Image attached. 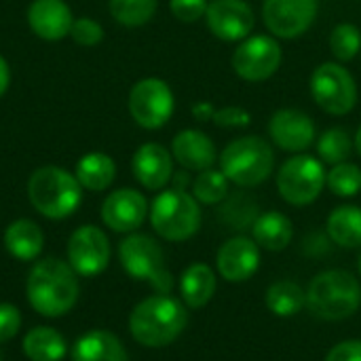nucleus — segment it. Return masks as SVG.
Here are the masks:
<instances>
[{"label": "nucleus", "instance_id": "17", "mask_svg": "<svg viewBox=\"0 0 361 361\" xmlns=\"http://www.w3.org/2000/svg\"><path fill=\"white\" fill-rule=\"evenodd\" d=\"M148 216V201L140 190L118 188L106 197L102 205V220L114 233H133Z\"/></svg>", "mask_w": 361, "mask_h": 361}, {"label": "nucleus", "instance_id": "28", "mask_svg": "<svg viewBox=\"0 0 361 361\" xmlns=\"http://www.w3.org/2000/svg\"><path fill=\"white\" fill-rule=\"evenodd\" d=\"M23 353L32 361H61L66 355V341L53 328H34L23 338Z\"/></svg>", "mask_w": 361, "mask_h": 361}, {"label": "nucleus", "instance_id": "4", "mask_svg": "<svg viewBox=\"0 0 361 361\" xmlns=\"http://www.w3.org/2000/svg\"><path fill=\"white\" fill-rule=\"evenodd\" d=\"M27 199L32 207L51 220L72 216L82 199V186L70 171L57 165L38 167L27 180Z\"/></svg>", "mask_w": 361, "mask_h": 361}, {"label": "nucleus", "instance_id": "37", "mask_svg": "<svg viewBox=\"0 0 361 361\" xmlns=\"http://www.w3.org/2000/svg\"><path fill=\"white\" fill-rule=\"evenodd\" d=\"M212 123L220 129H241L252 123V116L241 106H226V108H218L214 112Z\"/></svg>", "mask_w": 361, "mask_h": 361}, {"label": "nucleus", "instance_id": "29", "mask_svg": "<svg viewBox=\"0 0 361 361\" xmlns=\"http://www.w3.org/2000/svg\"><path fill=\"white\" fill-rule=\"evenodd\" d=\"M260 216V207L256 203L254 197L245 195V192H235L220 203V209H218V218L231 226V231H252L254 222L258 220Z\"/></svg>", "mask_w": 361, "mask_h": 361}, {"label": "nucleus", "instance_id": "7", "mask_svg": "<svg viewBox=\"0 0 361 361\" xmlns=\"http://www.w3.org/2000/svg\"><path fill=\"white\" fill-rule=\"evenodd\" d=\"M118 258L125 273L137 281H148L159 294H171L173 277L167 271L161 245L148 235H129L121 241Z\"/></svg>", "mask_w": 361, "mask_h": 361}, {"label": "nucleus", "instance_id": "34", "mask_svg": "<svg viewBox=\"0 0 361 361\" xmlns=\"http://www.w3.org/2000/svg\"><path fill=\"white\" fill-rule=\"evenodd\" d=\"M326 186L343 199H351L361 190V169L355 163H338L326 176Z\"/></svg>", "mask_w": 361, "mask_h": 361}, {"label": "nucleus", "instance_id": "39", "mask_svg": "<svg viewBox=\"0 0 361 361\" xmlns=\"http://www.w3.org/2000/svg\"><path fill=\"white\" fill-rule=\"evenodd\" d=\"M326 361H361V341H343L334 345Z\"/></svg>", "mask_w": 361, "mask_h": 361}, {"label": "nucleus", "instance_id": "26", "mask_svg": "<svg viewBox=\"0 0 361 361\" xmlns=\"http://www.w3.org/2000/svg\"><path fill=\"white\" fill-rule=\"evenodd\" d=\"M76 180L82 188L99 192L106 190L116 178V163L106 152H89L76 163Z\"/></svg>", "mask_w": 361, "mask_h": 361}, {"label": "nucleus", "instance_id": "42", "mask_svg": "<svg viewBox=\"0 0 361 361\" xmlns=\"http://www.w3.org/2000/svg\"><path fill=\"white\" fill-rule=\"evenodd\" d=\"M353 142H355V152L361 157V127L357 129V133H355V140H353Z\"/></svg>", "mask_w": 361, "mask_h": 361}, {"label": "nucleus", "instance_id": "21", "mask_svg": "<svg viewBox=\"0 0 361 361\" xmlns=\"http://www.w3.org/2000/svg\"><path fill=\"white\" fill-rule=\"evenodd\" d=\"M72 361H129V355L114 334L91 330L74 343Z\"/></svg>", "mask_w": 361, "mask_h": 361}, {"label": "nucleus", "instance_id": "38", "mask_svg": "<svg viewBox=\"0 0 361 361\" xmlns=\"http://www.w3.org/2000/svg\"><path fill=\"white\" fill-rule=\"evenodd\" d=\"M19 326H21V315H19V311H17L13 305L2 302V305H0V343L11 341V338L19 332Z\"/></svg>", "mask_w": 361, "mask_h": 361}, {"label": "nucleus", "instance_id": "6", "mask_svg": "<svg viewBox=\"0 0 361 361\" xmlns=\"http://www.w3.org/2000/svg\"><path fill=\"white\" fill-rule=\"evenodd\" d=\"M150 224L165 241H186L201 228L199 201L180 188L163 190L150 205Z\"/></svg>", "mask_w": 361, "mask_h": 361}, {"label": "nucleus", "instance_id": "22", "mask_svg": "<svg viewBox=\"0 0 361 361\" xmlns=\"http://www.w3.org/2000/svg\"><path fill=\"white\" fill-rule=\"evenodd\" d=\"M292 220L281 212H264L252 226V239L267 252H283L292 243Z\"/></svg>", "mask_w": 361, "mask_h": 361}, {"label": "nucleus", "instance_id": "24", "mask_svg": "<svg viewBox=\"0 0 361 361\" xmlns=\"http://www.w3.org/2000/svg\"><path fill=\"white\" fill-rule=\"evenodd\" d=\"M4 245L13 258L27 262V260H34L42 252L44 237L36 222L21 218V220L11 222L8 228L4 231Z\"/></svg>", "mask_w": 361, "mask_h": 361}, {"label": "nucleus", "instance_id": "25", "mask_svg": "<svg viewBox=\"0 0 361 361\" xmlns=\"http://www.w3.org/2000/svg\"><path fill=\"white\" fill-rule=\"evenodd\" d=\"M332 243L345 250H355L361 245V207L341 205L328 216L326 224Z\"/></svg>", "mask_w": 361, "mask_h": 361}, {"label": "nucleus", "instance_id": "35", "mask_svg": "<svg viewBox=\"0 0 361 361\" xmlns=\"http://www.w3.org/2000/svg\"><path fill=\"white\" fill-rule=\"evenodd\" d=\"M70 36L80 47H95L104 38V27L91 17H80V19H74Z\"/></svg>", "mask_w": 361, "mask_h": 361}, {"label": "nucleus", "instance_id": "10", "mask_svg": "<svg viewBox=\"0 0 361 361\" xmlns=\"http://www.w3.org/2000/svg\"><path fill=\"white\" fill-rule=\"evenodd\" d=\"M129 114L142 129H161L169 123L176 97L171 87L163 78H142L129 91Z\"/></svg>", "mask_w": 361, "mask_h": 361}, {"label": "nucleus", "instance_id": "20", "mask_svg": "<svg viewBox=\"0 0 361 361\" xmlns=\"http://www.w3.org/2000/svg\"><path fill=\"white\" fill-rule=\"evenodd\" d=\"M171 157L186 171H205L218 163L216 144L199 129H182L171 142Z\"/></svg>", "mask_w": 361, "mask_h": 361}, {"label": "nucleus", "instance_id": "5", "mask_svg": "<svg viewBox=\"0 0 361 361\" xmlns=\"http://www.w3.org/2000/svg\"><path fill=\"white\" fill-rule=\"evenodd\" d=\"M220 171L239 188H254L267 182L275 169L273 146L258 135H243L226 144L218 157Z\"/></svg>", "mask_w": 361, "mask_h": 361}, {"label": "nucleus", "instance_id": "31", "mask_svg": "<svg viewBox=\"0 0 361 361\" xmlns=\"http://www.w3.org/2000/svg\"><path fill=\"white\" fill-rule=\"evenodd\" d=\"M228 178L218 169L209 167L205 171H199V176L192 182V197L203 205H220L228 197Z\"/></svg>", "mask_w": 361, "mask_h": 361}, {"label": "nucleus", "instance_id": "16", "mask_svg": "<svg viewBox=\"0 0 361 361\" xmlns=\"http://www.w3.org/2000/svg\"><path fill=\"white\" fill-rule=\"evenodd\" d=\"M216 267L220 277L228 283H243L254 277L260 267V247L254 239L237 235L220 245Z\"/></svg>", "mask_w": 361, "mask_h": 361}, {"label": "nucleus", "instance_id": "41", "mask_svg": "<svg viewBox=\"0 0 361 361\" xmlns=\"http://www.w3.org/2000/svg\"><path fill=\"white\" fill-rule=\"evenodd\" d=\"M8 85H11V68H8L6 59L0 55V95H4Z\"/></svg>", "mask_w": 361, "mask_h": 361}, {"label": "nucleus", "instance_id": "1", "mask_svg": "<svg viewBox=\"0 0 361 361\" xmlns=\"http://www.w3.org/2000/svg\"><path fill=\"white\" fill-rule=\"evenodd\" d=\"M27 300L42 317H61L78 300V279L70 264L57 258L38 262L25 286Z\"/></svg>", "mask_w": 361, "mask_h": 361}, {"label": "nucleus", "instance_id": "8", "mask_svg": "<svg viewBox=\"0 0 361 361\" xmlns=\"http://www.w3.org/2000/svg\"><path fill=\"white\" fill-rule=\"evenodd\" d=\"M324 163L311 154H294L277 171V190L281 199L294 207L311 205L326 188Z\"/></svg>", "mask_w": 361, "mask_h": 361}, {"label": "nucleus", "instance_id": "33", "mask_svg": "<svg viewBox=\"0 0 361 361\" xmlns=\"http://www.w3.org/2000/svg\"><path fill=\"white\" fill-rule=\"evenodd\" d=\"M330 51L336 57L338 63L351 61L357 57V53L361 51V30L355 23L343 21L338 23L332 32H330Z\"/></svg>", "mask_w": 361, "mask_h": 361}, {"label": "nucleus", "instance_id": "19", "mask_svg": "<svg viewBox=\"0 0 361 361\" xmlns=\"http://www.w3.org/2000/svg\"><path fill=\"white\" fill-rule=\"evenodd\" d=\"M27 23L42 40H61L70 36L74 17L63 0H34L27 6Z\"/></svg>", "mask_w": 361, "mask_h": 361}, {"label": "nucleus", "instance_id": "32", "mask_svg": "<svg viewBox=\"0 0 361 361\" xmlns=\"http://www.w3.org/2000/svg\"><path fill=\"white\" fill-rule=\"evenodd\" d=\"M159 0H110V15L127 27L148 23L157 13Z\"/></svg>", "mask_w": 361, "mask_h": 361}, {"label": "nucleus", "instance_id": "9", "mask_svg": "<svg viewBox=\"0 0 361 361\" xmlns=\"http://www.w3.org/2000/svg\"><path fill=\"white\" fill-rule=\"evenodd\" d=\"M315 104L332 116L349 114L357 104V85L351 72L338 61H326L317 66L309 80Z\"/></svg>", "mask_w": 361, "mask_h": 361}, {"label": "nucleus", "instance_id": "13", "mask_svg": "<svg viewBox=\"0 0 361 361\" xmlns=\"http://www.w3.org/2000/svg\"><path fill=\"white\" fill-rule=\"evenodd\" d=\"M68 262L80 277L99 275L110 262V241L97 226H80L68 241Z\"/></svg>", "mask_w": 361, "mask_h": 361}, {"label": "nucleus", "instance_id": "3", "mask_svg": "<svg viewBox=\"0 0 361 361\" xmlns=\"http://www.w3.org/2000/svg\"><path fill=\"white\" fill-rule=\"evenodd\" d=\"M360 307L361 283L349 271H324L307 288V309L324 322L349 319Z\"/></svg>", "mask_w": 361, "mask_h": 361}, {"label": "nucleus", "instance_id": "43", "mask_svg": "<svg viewBox=\"0 0 361 361\" xmlns=\"http://www.w3.org/2000/svg\"><path fill=\"white\" fill-rule=\"evenodd\" d=\"M360 273H361V256H360Z\"/></svg>", "mask_w": 361, "mask_h": 361}, {"label": "nucleus", "instance_id": "18", "mask_svg": "<svg viewBox=\"0 0 361 361\" xmlns=\"http://www.w3.org/2000/svg\"><path fill=\"white\" fill-rule=\"evenodd\" d=\"M131 169L135 180L148 190H163L173 180V157L171 150L157 142L142 144L133 159Z\"/></svg>", "mask_w": 361, "mask_h": 361}, {"label": "nucleus", "instance_id": "2", "mask_svg": "<svg viewBox=\"0 0 361 361\" xmlns=\"http://www.w3.org/2000/svg\"><path fill=\"white\" fill-rule=\"evenodd\" d=\"M186 307L169 294H157L142 300L129 315L131 336L150 349L171 345L186 328Z\"/></svg>", "mask_w": 361, "mask_h": 361}, {"label": "nucleus", "instance_id": "36", "mask_svg": "<svg viewBox=\"0 0 361 361\" xmlns=\"http://www.w3.org/2000/svg\"><path fill=\"white\" fill-rule=\"evenodd\" d=\"M207 6H209L207 0H169L171 15L184 23H195L199 19H205Z\"/></svg>", "mask_w": 361, "mask_h": 361}, {"label": "nucleus", "instance_id": "12", "mask_svg": "<svg viewBox=\"0 0 361 361\" xmlns=\"http://www.w3.org/2000/svg\"><path fill=\"white\" fill-rule=\"evenodd\" d=\"M319 13V0H264L262 21L277 40H294L307 34Z\"/></svg>", "mask_w": 361, "mask_h": 361}, {"label": "nucleus", "instance_id": "14", "mask_svg": "<svg viewBox=\"0 0 361 361\" xmlns=\"http://www.w3.org/2000/svg\"><path fill=\"white\" fill-rule=\"evenodd\" d=\"M205 23L218 40L241 42L252 34L256 15L245 0H212L205 13Z\"/></svg>", "mask_w": 361, "mask_h": 361}, {"label": "nucleus", "instance_id": "27", "mask_svg": "<svg viewBox=\"0 0 361 361\" xmlns=\"http://www.w3.org/2000/svg\"><path fill=\"white\" fill-rule=\"evenodd\" d=\"M267 307L277 317H294L307 307V292L294 281H275L264 294Z\"/></svg>", "mask_w": 361, "mask_h": 361}, {"label": "nucleus", "instance_id": "15", "mask_svg": "<svg viewBox=\"0 0 361 361\" xmlns=\"http://www.w3.org/2000/svg\"><path fill=\"white\" fill-rule=\"evenodd\" d=\"M269 135L277 148L294 154L309 150L317 137L313 118L296 108H281L273 112L269 121Z\"/></svg>", "mask_w": 361, "mask_h": 361}, {"label": "nucleus", "instance_id": "11", "mask_svg": "<svg viewBox=\"0 0 361 361\" xmlns=\"http://www.w3.org/2000/svg\"><path fill=\"white\" fill-rule=\"evenodd\" d=\"M281 44L269 34H250L233 53V70L245 82L269 80L281 66Z\"/></svg>", "mask_w": 361, "mask_h": 361}, {"label": "nucleus", "instance_id": "23", "mask_svg": "<svg viewBox=\"0 0 361 361\" xmlns=\"http://www.w3.org/2000/svg\"><path fill=\"white\" fill-rule=\"evenodd\" d=\"M180 294H182V300L188 309L205 307L216 294L214 271L203 262L190 264L180 277Z\"/></svg>", "mask_w": 361, "mask_h": 361}, {"label": "nucleus", "instance_id": "40", "mask_svg": "<svg viewBox=\"0 0 361 361\" xmlns=\"http://www.w3.org/2000/svg\"><path fill=\"white\" fill-rule=\"evenodd\" d=\"M214 112H216V108L209 102H199V104L192 106V114H195L197 121H212Z\"/></svg>", "mask_w": 361, "mask_h": 361}, {"label": "nucleus", "instance_id": "30", "mask_svg": "<svg viewBox=\"0 0 361 361\" xmlns=\"http://www.w3.org/2000/svg\"><path fill=\"white\" fill-rule=\"evenodd\" d=\"M355 150V142L351 140L349 131L343 127H332L326 129L319 140H317V152H319V161L328 163V165H338L345 163L351 152Z\"/></svg>", "mask_w": 361, "mask_h": 361}]
</instances>
